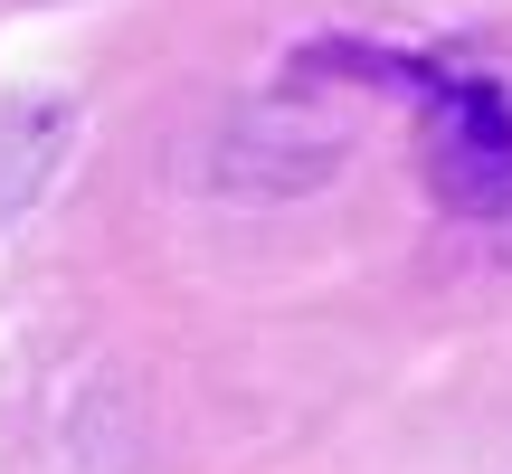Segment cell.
<instances>
[{
    "label": "cell",
    "mask_w": 512,
    "mask_h": 474,
    "mask_svg": "<svg viewBox=\"0 0 512 474\" xmlns=\"http://www.w3.org/2000/svg\"><path fill=\"white\" fill-rule=\"evenodd\" d=\"M380 76L418 95L427 181L475 219H512V95L465 67H399V57H380Z\"/></svg>",
    "instance_id": "1"
}]
</instances>
